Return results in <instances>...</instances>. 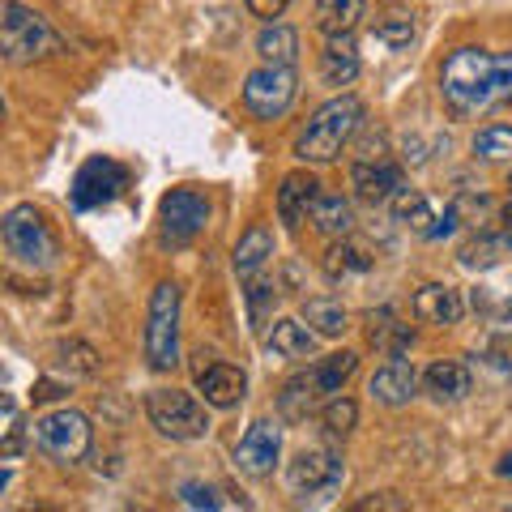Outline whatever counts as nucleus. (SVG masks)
I'll use <instances>...</instances> for the list:
<instances>
[{
  "label": "nucleus",
  "mask_w": 512,
  "mask_h": 512,
  "mask_svg": "<svg viewBox=\"0 0 512 512\" xmlns=\"http://www.w3.org/2000/svg\"><path fill=\"white\" fill-rule=\"evenodd\" d=\"M440 94L457 120L512 103V47L500 56L483 52V47H457L440 69Z\"/></svg>",
  "instance_id": "f257e3e1"
},
{
  "label": "nucleus",
  "mask_w": 512,
  "mask_h": 512,
  "mask_svg": "<svg viewBox=\"0 0 512 512\" xmlns=\"http://www.w3.org/2000/svg\"><path fill=\"white\" fill-rule=\"evenodd\" d=\"M363 124V103L355 94H342V99H329L325 107L312 111V120L299 128L295 137V158L299 163H333L346 146L350 137L359 133Z\"/></svg>",
  "instance_id": "f03ea898"
},
{
  "label": "nucleus",
  "mask_w": 512,
  "mask_h": 512,
  "mask_svg": "<svg viewBox=\"0 0 512 512\" xmlns=\"http://www.w3.org/2000/svg\"><path fill=\"white\" fill-rule=\"evenodd\" d=\"M0 239H5L13 261L35 269V274H47V269H56V261H60V235L35 205H13L5 222H0Z\"/></svg>",
  "instance_id": "7ed1b4c3"
},
{
  "label": "nucleus",
  "mask_w": 512,
  "mask_h": 512,
  "mask_svg": "<svg viewBox=\"0 0 512 512\" xmlns=\"http://www.w3.org/2000/svg\"><path fill=\"white\" fill-rule=\"evenodd\" d=\"M0 52L9 64H35L64 52V39L47 26L35 9L18 0H0Z\"/></svg>",
  "instance_id": "20e7f679"
},
{
  "label": "nucleus",
  "mask_w": 512,
  "mask_h": 512,
  "mask_svg": "<svg viewBox=\"0 0 512 512\" xmlns=\"http://www.w3.org/2000/svg\"><path fill=\"white\" fill-rule=\"evenodd\" d=\"M146 359L154 372H171L180 363V286L158 282L146 316Z\"/></svg>",
  "instance_id": "39448f33"
},
{
  "label": "nucleus",
  "mask_w": 512,
  "mask_h": 512,
  "mask_svg": "<svg viewBox=\"0 0 512 512\" xmlns=\"http://www.w3.org/2000/svg\"><path fill=\"white\" fill-rule=\"evenodd\" d=\"M146 419L167 440H201L210 431V414L184 389H154L146 397Z\"/></svg>",
  "instance_id": "423d86ee"
},
{
  "label": "nucleus",
  "mask_w": 512,
  "mask_h": 512,
  "mask_svg": "<svg viewBox=\"0 0 512 512\" xmlns=\"http://www.w3.org/2000/svg\"><path fill=\"white\" fill-rule=\"evenodd\" d=\"M35 448L47 461H60V466H73L90 453V419L77 410H52L35 423Z\"/></svg>",
  "instance_id": "0eeeda50"
},
{
  "label": "nucleus",
  "mask_w": 512,
  "mask_h": 512,
  "mask_svg": "<svg viewBox=\"0 0 512 512\" xmlns=\"http://www.w3.org/2000/svg\"><path fill=\"white\" fill-rule=\"evenodd\" d=\"M299 94L295 64H261L244 82V107L256 120H282Z\"/></svg>",
  "instance_id": "6e6552de"
},
{
  "label": "nucleus",
  "mask_w": 512,
  "mask_h": 512,
  "mask_svg": "<svg viewBox=\"0 0 512 512\" xmlns=\"http://www.w3.org/2000/svg\"><path fill=\"white\" fill-rule=\"evenodd\" d=\"M158 222H163V244L184 248L205 231V222H210V201H205V192H197V188H171L163 205H158Z\"/></svg>",
  "instance_id": "1a4fd4ad"
},
{
  "label": "nucleus",
  "mask_w": 512,
  "mask_h": 512,
  "mask_svg": "<svg viewBox=\"0 0 512 512\" xmlns=\"http://www.w3.org/2000/svg\"><path fill=\"white\" fill-rule=\"evenodd\" d=\"M342 457L333 453V448H303V453L286 466V487H291L299 500H308V495H329L342 487Z\"/></svg>",
  "instance_id": "9d476101"
},
{
  "label": "nucleus",
  "mask_w": 512,
  "mask_h": 512,
  "mask_svg": "<svg viewBox=\"0 0 512 512\" xmlns=\"http://www.w3.org/2000/svg\"><path fill=\"white\" fill-rule=\"evenodd\" d=\"M278 457H282V427L274 419H256L244 431V440L235 444V466H239V474H248V478L274 474Z\"/></svg>",
  "instance_id": "9b49d317"
},
{
  "label": "nucleus",
  "mask_w": 512,
  "mask_h": 512,
  "mask_svg": "<svg viewBox=\"0 0 512 512\" xmlns=\"http://www.w3.org/2000/svg\"><path fill=\"white\" fill-rule=\"evenodd\" d=\"M124 184H128V171L120 163H111V158H90L73 180V205L77 210H99V205L120 197Z\"/></svg>",
  "instance_id": "f8f14e48"
},
{
  "label": "nucleus",
  "mask_w": 512,
  "mask_h": 512,
  "mask_svg": "<svg viewBox=\"0 0 512 512\" xmlns=\"http://www.w3.org/2000/svg\"><path fill=\"white\" fill-rule=\"evenodd\" d=\"M197 393L205 397V406L231 410L248 397V372L235 363H205L197 367Z\"/></svg>",
  "instance_id": "ddd939ff"
},
{
  "label": "nucleus",
  "mask_w": 512,
  "mask_h": 512,
  "mask_svg": "<svg viewBox=\"0 0 512 512\" xmlns=\"http://www.w3.org/2000/svg\"><path fill=\"white\" fill-rule=\"evenodd\" d=\"M350 188H355L367 205H384L402 188V171H397L389 158H359L355 171H350Z\"/></svg>",
  "instance_id": "4468645a"
},
{
  "label": "nucleus",
  "mask_w": 512,
  "mask_h": 512,
  "mask_svg": "<svg viewBox=\"0 0 512 512\" xmlns=\"http://www.w3.org/2000/svg\"><path fill=\"white\" fill-rule=\"evenodd\" d=\"M414 320H423V325H457L461 320V295L453 291V286L444 282H427L414 291V303H410Z\"/></svg>",
  "instance_id": "2eb2a0df"
},
{
  "label": "nucleus",
  "mask_w": 512,
  "mask_h": 512,
  "mask_svg": "<svg viewBox=\"0 0 512 512\" xmlns=\"http://www.w3.org/2000/svg\"><path fill=\"white\" fill-rule=\"evenodd\" d=\"M372 397L380 406H406L414 393H419V372H414L410 363H402V359H393V363H384L380 372L372 376Z\"/></svg>",
  "instance_id": "dca6fc26"
},
{
  "label": "nucleus",
  "mask_w": 512,
  "mask_h": 512,
  "mask_svg": "<svg viewBox=\"0 0 512 512\" xmlns=\"http://www.w3.org/2000/svg\"><path fill=\"white\" fill-rule=\"evenodd\" d=\"M320 197V184H316V175H308V171H291L282 180V188H278V218L286 222V227H299L303 218H308V210H312V201Z\"/></svg>",
  "instance_id": "f3484780"
},
{
  "label": "nucleus",
  "mask_w": 512,
  "mask_h": 512,
  "mask_svg": "<svg viewBox=\"0 0 512 512\" xmlns=\"http://www.w3.org/2000/svg\"><path fill=\"white\" fill-rule=\"evenodd\" d=\"M274 261V231L269 227H248L244 235H239V244H235V256H231V265H235V274L244 278V282H252L261 269Z\"/></svg>",
  "instance_id": "a211bd4d"
},
{
  "label": "nucleus",
  "mask_w": 512,
  "mask_h": 512,
  "mask_svg": "<svg viewBox=\"0 0 512 512\" xmlns=\"http://www.w3.org/2000/svg\"><path fill=\"white\" fill-rule=\"evenodd\" d=\"M423 389L436 397V402H461L470 389H474V376H470V367L466 363H457V359H436L423 372Z\"/></svg>",
  "instance_id": "6ab92c4d"
},
{
  "label": "nucleus",
  "mask_w": 512,
  "mask_h": 512,
  "mask_svg": "<svg viewBox=\"0 0 512 512\" xmlns=\"http://www.w3.org/2000/svg\"><path fill=\"white\" fill-rule=\"evenodd\" d=\"M320 77H325V86H350L359 77V47L350 35H338L325 43V52H320Z\"/></svg>",
  "instance_id": "aec40b11"
},
{
  "label": "nucleus",
  "mask_w": 512,
  "mask_h": 512,
  "mask_svg": "<svg viewBox=\"0 0 512 512\" xmlns=\"http://www.w3.org/2000/svg\"><path fill=\"white\" fill-rule=\"evenodd\" d=\"M320 402H325V389H320L312 367L308 372H299V376H291L282 384V393H278V410L286 414V419H308Z\"/></svg>",
  "instance_id": "412c9836"
},
{
  "label": "nucleus",
  "mask_w": 512,
  "mask_h": 512,
  "mask_svg": "<svg viewBox=\"0 0 512 512\" xmlns=\"http://www.w3.org/2000/svg\"><path fill=\"white\" fill-rule=\"evenodd\" d=\"M363 18H367V5H363V0H316V30H320L325 39L355 35Z\"/></svg>",
  "instance_id": "4be33fe9"
},
{
  "label": "nucleus",
  "mask_w": 512,
  "mask_h": 512,
  "mask_svg": "<svg viewBox=\"0 0 512 512\" xmlns=\"http://www.w3.org/2000/svg\"><path fill=\"white\" fill-rule=\"evenodd\" d=\"M265 342L278 359H312L316 355V329H308L303 320H274Z\"/></svg>",
  "instance_id": "5701e85b"
},
{
  "label": "nucleus",
  "mask_w": 512,
  "mask_h": 512,
  "mask_svg": "<svg viewBox=\"0 0 512 512\" xmlns=\"http://www.w3.org/2000/svg\"><path fill=\"white\" fill-rule=\"evenodd\" d=\"M308 222H312V231H320V235H329V239H346V235H350V227H355V210H350V201L329 197V192H320V197L312 201V210H308Z\"/></svg>",
  "instance_id": "b1692460"
},
{
  "label": "nucleus",
  "mask_w": 512,
  "mask_h": 512,
  "mask_svg": "<svg viewBox=\"0 0 512 512\" xmlns=\"http://www.w3.org/2000/svg\"><path fill=\"white\" fill-rule=\"evenodd\" d=\"M372 265H376V256L367 252L363 244H355V239H342V244H333V248L325 252V274H329V282L359 278V274H367Z\"/></svg>",
  "instance_id": "393cba45"
},
{
  "label": "nucleus",
  "mask_w": 512,
  "mask_h": 512,
  "mask_svg": "<svg viewBox=\"0 0 512 512\" xmlns=\"http://www.w3.org/2000/svg\"><path fill=\"white\" fill-rule=\"evenodd\" d=\"M389 205H393V218L402 222V227H410L414 235H431V227H436V214H431V205H427L423 192L397 188Z\"/></svg>",
  "instance_id": "a878e982"
},
{
  "label": "nucleus",
  "mask_w": 512,
  "mask_h": 512,
  "mask_svg": "<svg viewBox=\"0 0 512 512\" xmlns=\"http://www.w3.org/2000/svg\"><path fill=\"white\" fill-rule=\"evenodd\" d=\"M256 52H261L265 64H295L299 56V35L291 26H265L261 35H256Z\"/></svg>",
  "instance_id": "bb28decb"
},
{
  "label": "nucleus",
  "mask_w": 512,
  "mask_h": 512,
  "mask_svg": "<svg viewBox=\"0 0 512 512\" xmlns=\"http://www.w3.org/2000/svg\"><path fill=\"white\" fill-rule=\"evenodd\" d=\"M303 320H308L320 338H338V333L350 329V316L338 299H308L303 303Z\"/></svg>",
  "instance_id": "cd10ccee"
},
{
  "label": "nucleus",
  "mask_w": 512,
  "mask_h": 512,
  "mask_svg": "<svg viewBox=\"0 0 512 512\" xmlns=\"http://www.w3.org/2000/svg\"><path fill=\"white\" fill-rule=\"evenodd\" d=\"M355 367H359V355H355V350H338V355L320 359L312 372H316V380H320V389H325V397H338V393H342V384L355 376Z\"/></svg>",
  "instance_id": "c85d7f7f"
},
{
  "label": "nucleus",
  "mask_w": 512,
  "mask_h": 512,
  "mask_svg": "<svg viewBox=\"0 0 512 512\" xmlns=\"http://www.w3.org/2000/svg\"><path fill=\"white\" fill-rule=\"evenodd\" d=\"M474 154L483 163H512V128L508 124H487L474 133Z\"/></svg>",
  "instance_id": "c756f323"
},
{
  "label": "nucleus",
  "mask_w": 512,
  "mask_h": 512,
  "mask_svg": "<svg viewBox=\"0 0 512 512\" xmlns=\"http://www.w3.org/2000/svg\"><path fill=\"white\" fill-rule=\"evenodd\" d=\"M355 419H359V406L342 393L329 397L325 410H320V427H325V436H333V440H346L350 431H355Z\"/></svg>",
  "instance_id": "7c9ffc66"
},
{
  "label": "nucleus",
  "mask_w": 512,
  "mask_h": 512,
  "mask_svg": "<svg viewBox=\"0 0 512 512\" xmlns=\"http://www.w3.org/2000/svg\"><path fill=\"white\" fill-rule=\"evenodd\" d=\"M56 367L69 376H94L99 372V355L86 342H60L56 346Z\"/></svg>",
  "instance_id": "2f4dec72"
},
{
  "label": "nucleus",
  "mask_w": 512,
  "mask_h": 512,
  "mask_svg": "<svg viewBox=\"0 0 512 512\" xmlns=\"http://www.w3.org/2000/svg\"><path fill=\"white\" fill-rule=\"evenodd\" d=\"M410 39H414V18H384V22L376 26V43L393 47V52L410 47Z\"/></svg>",
  "instance_id": "473e14b6"
},
{
  "label": "nucleus",
  "mask_w": 512,
  "mask_h": 512,
  "mask_svg": "<svg viewBox=\"0 0 512 512\" xmlns=\"http://www.w3.org/2000/svg\"><path fill=\"white\" fill-rule=\"evenodd\" d=\"M22 453V414H18V402L5 397V440H0V457L13 461Z\"/></svg>",
  "instance_id": "72a5a7b5"
},
{
  "label": "nucleus",
  "mask_w": 512,
  "mask_h": 512,
  "mask_svg": "<svg viewBox=\"0 0 512 512\" xmlns=\"http://www.w3.org/2000/svg\"><path fill=\"white\" fill-rule=\"evenodd\" d=\"M180 504H188V508H210V512L227 508L222 491L210 487V483H180Z\"/></svg>",
  "instance_id": "f704fd0d"
},
{
  "label": "nucleus",
  "mask_w": 512,
  "mask_h": 512,
  "mask_svg": "<svg viewBox=\"0 0 512 512\" xmlns=\"http://www.w3.org/2000/svg\"><path fill=\"white\" fill-rule=\"evenodd\" d=\"M495 252H508V239H474V244L461 248V265H491Z\"/></svg>",
  "instance_id": "c9c22d12"
},
{
  "label": "nucleus",
  "mask_w": 512,
  "mask_h": 512,
  "mask_svg": "<svg viewBox=\"0 0 512 512\" xmlns=\"http://www.w3.org/2000/svg\"><path fill=\"white\" fill-rule=\"evenodd\" d=\"M278 291H274V286H269V282H256L252 278V291H248V308H252V320H256V325H261V320H265V303L269 299H274Z\"/></svg>",
  "instance_id": "e433bc0d"
},
{
  "label": "nucleus",
  "mask_w": 512,
  "mask_h": 512,
  "mask_svg": "<svg viewBox=\"0 0 512 512\" xmlns=\"http://www.w3.org/2000/svg\"><path fill=\"white\" fill-rule=\"evenodd\" d=\"M286 5L291 0H248V9H252V18H265V22H274L286 13Z\"/></svg>",
  "instance_id": "4c0bfd02"
},
{
  "label": "nucleus",
  "mask_w": 512,
  "mask_h": 512,
  "mask_svg": "<svg viewBox=\"0 0 512 512\" xmlns=\"http://www.w3.org/2000/svg\"><path fill=\"white\" fill-rule=\"evenodd\" d=\"M359 512H372V508H406L402 500H389V495H376V500H363V504H355Z\"/></svg>",
  "instance_id": "58836bf2"
},
{
  "label": "nucleus",
  "mask_w": 512,
  "mask_h": 512,
  "mask_svg": "<svg viewBox=\"0 0 512 512\" xmlns=\"http://www.w3.org/2000/svg\"><path fill=\"white\" fill-rule=\"evenodd\" d=\"M64 384H52V380H43L39 389H35V402H52V397H60Z\"/></svg>",
  "instance_id": "ea45409f"
},
{
  "label": "nucleus",
  "mask_w": 512,
  "mask_h": 512,
  "mask_svg": "<svg viewBox=\"0 0 512 512\" xmlns=\"http://www.w3.org/2000/svg\"><path fill=\"white\" fill-rule=\"evenodd\" d=\"M500 474H504V478H512V453L500 461Z\"/></svg>",
  "instance_id": "a19ab883"
},
{
  "label": "nucleus",
  "mask_w": 512,
  "mask_h": 512,
  "mask_svg": "<svg viewBox=\"0 0 512 512\" xmlns=\"http://www.w3.org/2000/svg\"><path fill=\"white\" fill-rule=\"evenodd\" d=\"M504 222H508V231H512V201L504 205Z\"/></svg>",
  "instance_id": "79ce46f5"
},
{
  "label": "nucleus",
  "mask_w": 512,
  "mask_h": 512,
  "mask_svg": "<svg viewBox=\"0 0 512 512\" xmlns=\"http://www.w3.org/2000/svg\"><path fill=\"white\" fill-rule=\"evenodd\" d=\"M508 188H512V180H508Z\"/></svg>",
  "instance_id": "37998d69"
}]
</instances>
